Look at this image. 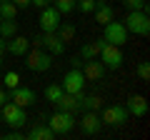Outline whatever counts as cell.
<instances>
[{
    "label": "cell",
    "instance_id": "6da1fadb",
    "mask_svg": "<svg viewBox=\"0 0 150 140\" xmlns=\"http://www.w3.org/2000/svg\"><path fill=\"white\" fill-rule=\"evenodd\" d=\"M123 25H125V30L130 35H140V38H148L150 35V18L143 10H128Z\"/></svg>",
    "mask_w": 150,
    "mask_h": 140
},
{
    "label": "cell",
    "instance_id": "7a4b0ae2",
    "mask_svg": "<svg viewBox=\"0 0 150 140\" xmlns=\"http://www.w3.org/2000/svg\"><path fill=\"white\" fill-rule=\"evenodd\" d=\"M75 113H70V110H58L55 108V113L48 118V128L53 130L55 135H68L70 130L75 128Z\"/></svg>",
    "mask_w": 150,
    "mask_h": 140
},
{
    "label": "cell",
    "instance_id": "3957f363",
    "mask_svg": "<svg viewBox=\"0 0 150 140\" xmlns=\"http://www.w3.org/2000/svg\"><path fill=\"white\" fill-rule=\"evenodd\" d=\"M25 65L33 73H45V70L53 68V55L45 48H33V50L25 53Z\"/></svg>",
    "mask_w": 150,
    "mask_h": 140
},
{
    "label": "cell",
    "instance_id": "277c9868",
    "mask_svg": "<svg viewBox=\"0 0 150 140\" xmlns=\"http://www.w3.org/2000/svg\"><path fill=\"white\" fill-rule=\"evenodd\" d=\"M128 38H130V33L125 30L123 20H115V18H112L110 23H105V25H103V40H105V43L123 48V45L128 43Z\"/></svg>",
    "mask_w": 150,
    "mask_h": 140
},
{
    "label": "cell",
    "instance_id": "5b68a950",
    "mask_svg": "<svg viewBox=\"0 0 150 140\" xmlns=\"http://www.w3.org/2000/svg\"><path fill=\"white\" fill-rule=\"evenodd\" d=\"M0 120L8 128H23L28 123V113H25V108H20V105L8 100L5 105H0Z\"/></svg>",
    "mask_w": 150,
    "mask_h": 140
},
{
    "label": "cell",
    "instance_id": "8992f818",
    "mask_svg": "<svg viewBox=\"0 0 150 140\" xmlns=\"http://www.w3.org/2000/svg\"><path fill=\"white\" fill-rule=\"evenodd\" d=\"M100 120H103V125H110V128H120V125H125L130 120V115H128V110H125V105H108V108H103V113H100Z\"/></svg>",
    "mask_w": 150,
    "mask_h": 140
},
{
    "label": "cell",
    "instance_id": "52a82bcc",
    "mask_svg": "<svg viewBox=\"0 0 150 140\" xmlns=\"http://www.w3.org/2000/svg\"><path fill=\"white\" fill-rule=\"evenodd\" d=\"M85 75H83V70L78 68H70L68 73L63 75V80H60V85H63L65 93H83L85 90Z\"/></svg>",
    "mask_w": 150,
    "mask_h": 140
},
{
    "label": "cell",
    "instance_id": "ba28073f",
    "mask_svg": "<svg viewBox=\"0 0 150 140\" xmlns=\"http://www.w3.org/2000/svg\"><path fill=\"white\" fill-rule=\"evenodd\" d=\"M100 63L105 65V68H110V70H118V68H123V50L118 48V45H110V43H105V48L100 50Z\"/></svg>",
    "mask_w": 150,
    "mask_h": 140
},
{
    "label": "cell",
    "instance_id": "9c48e42d",
    "mask_svg": "<svg viewBox=\"0 0 150 140\" xmlns=\"http://www.w3.org/2000/svg\"><path fill=\"white\" fill-rule=\"evenodd\" d=\"M38 23H40V30H43V33H55L58 25L63 23V15L58 13L55 5H48V8L40 10V20H38Z\"/></svg>",
    "mask_w": 150,
    "mask_h": 140
},
{
    "label": "cell",
    "instance_id": "30bf717a",
    "mask_svg": "<svg viewBox=\"0 0 150 140\" xmlns=\"http://www.w3.org/2000/svg\"><path fill=\"white\" fill-rule=\"evenodd\" d=\"M8 100L15 103V105H20V108H30V105H35L38 95H35V90H30V88L18 85V88H13V90H8Z\"/></svg>",
    "mask_w": 150,
    "mask_h": 140
},
{
    "label": "cell",
    "instance_id": "8fae6325",
    "mask_svg": "<svg viewBox=\"0 0 150 140\" xmlns=\"http://www.w3.org/2000/svg\"><path fill=\"white\" fill-rule=\"evenodd\" d=\"M78 125H80V130L85 135H98V133H100V128H103V120H100V115H98L95 110H85L83 118L78 120Z\"/></svg>",
    "mask_w": 150,
    "mask_h": 140
},
{
    "label": "cell",
    "instance_id": "7c38bea8",
    "mask_svg": "<svg viewBox=\"0 0 150 140\" xmlns=\"http://www.w3.org/2000/svg\"><path fill=\"white\" fill-rule=\"evenodd\" d=\"M148 100H145V95H130L128 103H125V110H128L130 118H145L148 115Z\"/></svg>",
    "mask_w": 150,
    "mask_h": 140
},
{
    "label": "cell",
    "instance_id": "4fadbf2b",
    "mask_svg": "<svg viewBox=\"0 0 150 140\" xmlns=\"http://www.w3.org/2000/svg\"><path fill=\"white\" fill-rule=\"evenodd\" d=\"M80 70H83V75H85V80H93V83H95V80H103V78H105V70H108V68H105L98 58H93V60H85Z\"/></svg>",
    "mask_w": 150,
    "mask_h": 140
},
{
    "label": "cell",
    "instance_id": "5bb4252c",
    "mask_svg": "<svg viewBox=\"0 0 150 140\" xmlns=\"http://www.w3.org/2000/svg\"><path fill=\"white\" fill-rule=\"evenodd\" d=\"M28 50H30V38H25V35H13V38H8V53L10 55L25 58Z\"/></svg>",
    "mask_w": 150,
    "mask_h": 140
},
{
    "label": "cell",
    "instance_id": "9a60e30c",
    "mask_svg": "<svg viewBox=\"0 0 150 140\" xmlns=\"http://www.w3.org/2000/svg\"><path fill=\"white\" fill-rule=\"evenodd\" d=\"M80 98H83V93H63V98L55 103V108H58V110L78 113V110H80Z\"/></svg>",
    "mask_w": 150,
    "mask_h": 140
},
{
    "label": "cell",
    "instance_id": "2e32d148",
    "mask_svg": "<svg viewBox=\"0 0 150 140\" xmlns=\"http://www.w3.org/2000/svg\"><path fill=\"white\" fill-rule=\"evenodd\" d=\"M43 48L48 50L53 58H55V55H63V53H65V43L58 38V35H55V33H43Z\"/></svg>",
    "mask_w": 150,
    "mask_h": 140
},
{
    "label": "cell",
    "instance_id": "e0dca14e",
    "mask_svg": "<svg viewBox=\"0 0 150 140\" xmlns=\"http://www.w3.org/2000/svg\"><path fill=\"white\" fill-rule=\"evenodd\" d=\"M95 23L98 25H105V23H110L112 18H115V10H112V5L108 3V0H98V5H95Z\"/></svg>",
    "mask_w": 150,
    "mask_h": 140
},
{
    "label": "cell",
    "instance_id": "ac0fdd59",
    "mask_svg": "<svg viewBox=\"0 0 150 140\" xmlns=\"http://www.w3.org/2000/svg\"><path fill=\"white\" fill-rule=\"evenodd\" d=\"M25 138H28V140H53L55 133L48 128V123H35L30 130H28Z\"/></svg>",
    "mask_w": 150,
    "mask_h": 140
},
{
    "label": "cell",
    "instance_id": "d6986e66",
    "mask_svg": "<svg viewBox=\"0 0 150 140\" xmlns=\"http://www.w3.org/2000/svg\"><path fill=\"white\" fill-rule=\"evenodd\" d=\"M105 48V40H95V43H83L80 45V58L83 60H93V58H98L100 55V50Z\"/></svg>",
    "mask_w": 150,
    "mask_h": 140
},
{
    "label": "cell",
    "instance_id": "ffe728a7",
    "mask_svg": "<svg viewBox=\"0 0 150 140\" xmlns=\"http://www.w3.org/2000/svg\"><path fill=\"white\" fill-rule=\"evenodd\" d=\"M55 35H58V38L63 40L65 45H68V43H73V40H75L78 30H75V25H73V23H60V25H58V30H55Z\"/></svg>",
    "mask_w": 150,
    "mask_h": 140
},
{
    "label": "cell",
    "instance_id": "44dd1931",
    "mask_svg": "<svg viewBox=\"0 0 150 140\" xmlns=\"http://www.w3.org/2000/svg\"><path fill=\"white\" fill-rule=\"evenodd\" d=\"M103 108V98L100 95H83L80 98V110H100Z\"/></svg>",
    "mask_w": 150,
    "mask_h": 140
},
{
    "label": "cell",
    "instance_id": "7402d4cb",
    "mask_svg": "<svg viewBox=\"0 0 150 140\" xmlns=\"http://www.w3.org/2000/svg\"><path fill=\"white\" fill-rule=\"evenodd\" d=\"M0 15L3 20H18V8L13 0H0Z\"/></svg>",
    "mask_w": 150,
    "mask_h": 140
},
{
    "label": "cell",
    "instance_id": "603a6c76",
    "mask_svg": "<svg viewBox=\"0 0 150 140\" xmlns=\"http://www.w3.org/2000/svg\"><path fill=\"white\" fill-rule=\"evenodd\" d=\"M63 93H65V90H63V85H60V83H50V85L45 88L43 95H45V100H48V103H53V105H55V103L63 98Z\"/></svg>",
    "mask_w": 150,
    "mask_h": 140
},
{
    "label": "cell",
    "instance_id": "cb8c5ba5",
    "mask_svg": "<svg viewBox=\"0 0 150 140\" xmlns=\"http://www.w3.org/2000/svg\"><path fill=\"white\" fill-rule=\"evenodd\" d=\"M18 35V20H0V38H13Z\"/></svg>",
    "mask_w": 150,
    "mask_h": 140
},
{
    "label": "cell",
    "instance_id": "d4e9b609",
    "mask_svg": "<svg viewBox=\"0 0 150 140\" xmlns=\"http://www.w3.org/2000/svg\"><path fill=\"white\" fill-rule=\"evenodd\" d=\"M20 80H23L20 73H18V70H10V73H5V78H3L0 83H3V88H5V90H13V88L20 85Z\"/></svg>",
    "mask_w": 150,
    "mask_h": 140
},
{
    "label": "cell",
    "instance_id": "484cf974",
    "mask_svg": "<svg viewBox=\"0 0 150 140\" xmlns=\"http://www.w3.org/2000/svg\"><path fill=\"white\" fill-rule=\"evenodd\" d=\"M53 5L58 8L60 15H70L75 10V0H53Z\"/></svg>",
    "mask_w": 150,
    "mask_h": 140
},
{
    "label": "cell",
    "instance_id": "4316f807",
    "mask_svg": "<svg viewBox=\"0 0 150 140\" xmlns=\"http://www.w3.org/2000/svg\"><path fill=\"white\" fill-rule=\"evenodd\" d=\"M123 5L128 8V10H143V13L150 10V3H148V0H123Z\"/></svg>",
    "mask_w": 150,
    "mask_h": 140
},
{
    "label": "cell",
    "instance_id": "83f0119b",
    "mask_svg": "<svg viewBox=\"0 0 150 140\" xmlns=\"http://www.w3.org/2000/svg\"><path fill=\"white\" fill-rule=\"evenodd\" d=\"M95 5H98V0H75V8L80 13H85V15H90L95 10Z\"/></svg>",
    "mask_w": 150,
    "mask_h": 140
},
{
    "label": "cell",
    "instance_id": "f1b7e54d",
    "mask_svg": "<svg viewBox=\"0 0 150 140\" xmlns=\"http://www.w3.org/2000/svg\"><path fill=\"white\" fill-rule=\"evenodd\" d=\"M135 75H138V80H150V63H148V60L138 63V68H135Z\"/></svg>",
    "mask_w": 150,
    "mask_h": 140
},
{
    "label": "cell",
    "instance_id": "f546056e",
    "mask_svg": "<svg viewBox=\"0 0 150 140\" xmlns=\"http://www.w3.org/2000/svg\"><path fill=\"white\" fill-rule=\"evenodd\" d=\"M48 5H53V0H30V8H38V10H43Z\"/></svg>",
    "mask_w": 150,
    "mask_h": 140
},
{
    "label": "cell",
    "instance_id": "4dcf8cb0",
    "mask_svg": "<svg viewBox=\"0 0 150 140\" xmlns=\"http://www.w3.org/2000/svg\"><path fill=\"white\" fill-rule=\"evenodd\" d=\"M13 3H15L18 10H28V8H30V0H13Z\"/></svg>",
    "mask_w": 150,
    "mask_h": 140
},
{
    "label": "cell",
    "instance_id": "1f68e13d",
    "mask_svg": "<svg viewBox=\"0 0 150 140\" xmlns=\"http://www.w3.org/2000/svg\"><path fill=\"white\" fill-rule=\"evenodd\" d=\"M83 63H85V60H83L80 55H78V58H73V60H70V68H78V70H80V68H83Z\"/></svg>",
    "mask_w": 150,
    "mask_h": 140
},
{
    "label": "cell",
    "instance_id": "d6a6232c",
    "mask_svg": "<svg viewBox=\"0 0 150 140\" xmlns=\"http://www.w3.org/2000/svg\"><path fill=\"white\" fill-rule=\"evenodd\" d=\"M5 103H8V90L0 88V105H5Z\"/></svg>",
    "mask_w": 150,
    "mask_h": 140
},
{
    "label": "cell",
    "instance_id": "836d02e7",
    "mask_svg": "<svg viewBox=\"0 0 150 140\" xmlns=\"http://www.w3.org/2000/svg\"><path fill=\"white\" fill-rule=\"evenodd\" d=\"M5 50H8V40H5V38H0V55L5 53Z\"/></svg>",
    "mask_w": 150,
    "mask_h": 140
},
{
    "label": "cell",
    "instance_id": "e575fe53",
    "mask_svg": "<svg viewBox=\"0 0 150 140\" xmlns=\"http://www.w3.org/2000/svg\"><path fill=\"white\" fill-rule=\"evenodd\" d=\"M0 68H3V55H0Z\"/></svg>",
    "mask_w": 150,
    "mask_h": 140
},
{
    "label": "cell",
    "instance_id": "d590c367",
    "mask_svg": "<svg viewBox=\"0 0 150 140\" xmlns=\"http://www.w3.org/2000/svg\"><path fill=\"white\" fill-rule=\"evenodd\" d=\"M0 20H3V15H0Z\"/></svg>",
    "mask_w": 150,
    "mask_h": 140
}]
</instances>
